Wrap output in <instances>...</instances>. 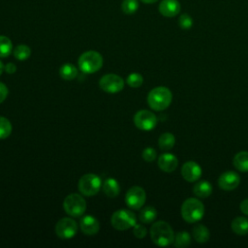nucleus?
Segmentation results:
<instances>
[{
	"instance_id": "f257e3e1",
	"label": "nucleus",
	"mask_w": 248,
	"mask_h": 248,
	"mask_svg": "<svg viewBox=\"0 0 248 248\" xmlns=\"http://www.w3.org/2000/svg\"><path fill=\"white\" fill-rule=\"evenodd\" d=\"M150 237L157 246L165 247L173 243L174 232L169 223L157 221L150 228Z\"/></svg>"
},
{
	"instance_id": "f03ea898",
	"label": "nucleus",
	"mask_w": 248,
	"mask_h": 248,
	"mask_svg": "<svg viewBox=\"0 0 248 248\" xmlns=\"http://www.w3.org/2000/svg\"><path fill=\"white\" fill-rule=\"evenodd\" d=\"M172 101L171 91L165 86H158L150 90L147 95V104L150 108L161 111L166 109Z\"/></svg>"
},
{
	"instance_id": "7ed1b4c3",
	"label": "nucleus",
	"mask_w": 248,
	"mask_h": 248,
	"mask_svg": "<svg viewBox=\"0 0 248 248\" xmlns=\"http://www.w3.org/2000/svg\"><path fill=\"white\" fill-rule=\"evenodd\" d=\"M204 214L203 203L196 198L186 199L181 205V216L187 223H196L200 221Z\"/></svg>"
},
{
	"instance_id": "20e7f679",
	"label": "nucleus",
	"mask_w": 248,
	"mask_h": 248,
	"mask_svg": "<svg viewBox=\"0 0 248 248\" xmlns=\"http://www.w3.org/2000/svg\"><path fill=\"white\" fill-rule=\"evenodd\" d=\"M78 68L84 74H94L103 66L102 55L95 50L83 52L78 58Z\"/></svg>"
},
{
	"instance_id": "39448f33",
	"label": "nucleus",
	"mask_w": 248,
	"mask_h": 248,
	"mask_svg": "<svg viewBox=\"0 0 248 248\" xmlns=\"http://www.w3.org/2000/svg\"><path fill=\"white\" fill-rule=\"evenodd\" d=\"M110 224L117 231H126L137 224V217L131 210L122 208L111 215Z\"/></svg>"
},
{
	"instance_id": "423d86ee",
	"label": "nucleus",
	"mask_w": 248,
	"mask_h": 248,
	"mask_svg": "<svg viewBox=\"0 0 248 248\" xmlns=\"http://www.w3.org/2000/svg\"><path fill=\"white\" fill-rule=\"evenodd\" d=\"M63 208L71 217H80L86 210V202L79 194H70L64 199Z\"/></svg>"
},
{
	"instance_id": "0eeeda50",
	"label": "nucleus",
	"mask_w": 248,
	"mask_h": 248,
	"mask_svg": "<svg viewBox=\"0 0 248 248\" xmlns=\"http://www.w3.org/2000/svg\"><path fill=\"white\" fill-rule=\"evenodd\" d=\"M78 188L81 195L86 197H92L98 194V192L102 188V180L97 174L86 173L79 178Z\"/></svg>"
},
{
	"instance_id": "6e6552de",
	"label": "nucleus",
	"mask_w": 248,
	"mask_h": 248,
	"mask_svg": "<svg viewBox=\"0 0 248 248\" xmlns=\"http://www.w3.org/2000/svg\"><path fill=\"white\" fill-rule=\"evenodd\" d=\"M78 232L77 222L70 217H64L60 219L55 225V233L62 239H70L74 237Z\"/></svg>"
},
{
	"instance_id": "1a4fd4ad",
	"label": "nucleus",
	"mask_w": 248,
	"mask_h": 248,
	"mask_svg": "<svg viewBox=\"0 0 248 248\" xmlns=\"http://www.w3.org/2000/svg\"><path fill=\"white\" fill-rule=\"evenodd\" d=\"M99 85L103 91L109 94H115L123 89L124 80L118 75L107 74L101 78Z\"/></svg>"
},
{
	"instance_id": "9d476101",
	"label": "nucleus",
	"mask_w": 248,
	"mask_h": 248,
	"mask_svg": "<svg viewBox=\"0 0 248 248\" xmlns=\"http://www.w3.org/2000/svg\"><path fill=\"white\" fill-rule=\"evenodd\" d=\"M134 124L141 131H150L156 127V115L147 109L139 110L134 115Z\"/></svg>"
},
{
	"instance_id": "9b49d317",
	"label": "nucleus",
	"mask_w": 248,
	"mask_h": 248,
	"mask_svg": "<svg viewBox=\"0 0 248 248\" xmlns=\"http://www.w3.org/2000/svg\"><path fill=\"white\" fill-rule=\"evenodd\" d=\"M146 200L145 191L140 186L131 187L125 195V202L132 209H140Z\"/></svg>"
},
{
	"instance_id": "f8f14e48",
	"label": "nucleus",
	"mask_w": 248,
	"mask_h": 248,
	"mask_svg": "<svg viewBox=\"0 0 248 248\" xmlns=\"http://www.w3.org/2000/svg\"><path fill=\"white\" fill-rule=\"evenodd\" d=\"M240 183V177L238 173L232 170H227L223 172L218 178V186L225 191H232Z\"/></svg>"
},
{
	"instance_id": "ddd939ff",
	"label": "nucleus",
	"mask_w": 248,
	"mask_h": 248,
	"mask_svg": "<svg viewBox=\"0 0 248 248\" xmlns=\"http://www.w3.org/2000/svg\"><path fill=\"white\" fill-rule=\"evenodd\" d=\"M181 175L188 182H195L202 176V168L194 161H188L181 167Z\"/></svg>"
},
{
	"instance_id": "4468645a",
	"label": "nucleus",
	"mask_w": 248,
	"mask_h": 248,
	"mask_svg": "<svg viewBox=\"0 0 248 248\" xmlns=\"http://www.w3.org/2000/svg\"><path fill=\"white\" fill-rule=\"evenodd\" d=\"M81 232L86 235H94L100 230L99 221L92 215H84L79 221Z\"/></svg>"
},
{
	"instance_id": "2eb2a0df",
	"label": "nucleus",
	"mask_w": 248,
	"mask_h": 248,
	"mask_svg": "<svg viewBox=\"0 0 248 248\" xmlns=\"http://www.w3.org/2000/svg\"><path fill=\"white\" fill-rule=\"evenodd\" d=\"M180 3L177 0H162L159 4V13L166 17H173L180 12Z\"/></svg>"
},
{
	"instance_id": "dca6fc26",
	"label": "nucleus",
	"mask_w": 248,
	"mask_h": 248,
	"mask_svg": "<svg viewBox=\"0 0 248 248\" xmlns=\"http://www.w3.org/2000/svg\"><path fill=\"white\" fill-rule=\"evenodd\" d=\"M178 166V159L171 153L161 154L158 158V167L165 172H172Z\"/></svg>"
},
{
	"instance_id": "f3484780",
	"label": "nucleus",
	"mask_w": 248,
	"mask_h": 248,
	"mask_svg": "<svg viewBox=\"0 0 248 248\" xmlns=\"http://www.w3.org/2000/svg\"><path fill=\"white\" fill-rule=\"evenodd\" d=\"M102 189H103V192L105 193V195L109 198L117 197L120 192V186H119L118 181L112 177L107 178L102 183Z\"/></svg>"
},
{
	"instance_id": "a211bd4d",
	"label": "nucleus",
	"mask_w": 248,
	"mask_h": 248,
	"mask_svg": "<svg viewBox=\"0 0 248 248\" xmlns=\"http://www.w3.org/2000/svg\"><path fill=\"white\" fill-rule=\"evenodd\" d=\"M193 193L196 197L201 199L208 198L212 193V185L206 180L199 181L194 185Z\"/></svg>"
},
{
	"instance_id": "6ab92c4d",
	"label": "nucleus",
	"mask_w": 248,
	"mask_h": 248,
	"mask_svg": "<svg viewBox=\"0 0 248 248\" xmlns=\"http://www.w3.org/2000/svg\"><path fill=\"white\" fill-rule=\"evenodd\" d=\"M231 228L235 234L245 235L248 233V219L246 217L237 216L232 221Z\"/></svg>"
},
{
	"instance_id": "aec40b11",
	"label": "nucleus",
	"mask_w": 248,
	"mask_h": 248,
	"mask_svg": "<svg viewBox=\"0 0 248 248\" xmlns=\"http://www.w3.org/2000/svg\"><path fill=\"white\" fill-rule=\"evenodd\" d=\"M232 165L237 170L241 172H247L248 171V151H240L236 153L232 158Z\"/></svg>"
},
{
	"instance_id": "412c9836",
	"label": "nucleus",
	"mask_w": 248,
	"mask_h": 248,
	"mask_svg": "<svg viewBox=\"0 0 248 248\" xmlns=\"http://www.w3.org/2000/svg\"><path fill=\"white\" fill-rule=\"evenodd\" d=\"M193 236L194 239L198 242V243H205L208 241L210 233H209V230L202 224H197L196 226H194L193 230Z\"/></svg>"
},
{
	"instance_id": "4be33fe9",
	"label": "nucleus",
	"mask_w": 248,
	"mask_h": 248,
	"mask_svg": "<svg viewBox=\"0 0 248 248\" xmlns=\"http://www.w3.org/2000/svg\"><path fill=\"white\" fill-rule=\"evenodd\" d=\"M157 217V210L154 206L148 205L140 209L139 214V219L143 224H149L152 223Z\"/></svg>"
},
{
	"instance_id": "5701e85b",
	"label": "nucleus",
	"mask_w": 248,
	"mask_h": 248,
	"mask_svg": "<svg viewBox=\"0 0 248 248\" xmlns=\"http://www.w3.org/2000/svg\"><path fill=\"white\" fill-rule=\"evenodd\" d=\"M59 75L65 80H73L78 76V69L73 64L66 63L60 67Z\"/></svg>"
},
{
	"instance_id": "b1692460",
	"label": "nucleus",
	"mask_w": 248,
	"mask_h": 248,
	"mask_svg": "<svg viewBox=\"0 0 248 248\" xmlns=\"http://www.w3.org/2000/svg\"><path fill=\"white\" fill-rule=\"evenodd\" d=\"M175 143V138L171 133L166 132L159 137L158 145L162 150H170Z\"/></svg>"
},
{
	"instance_id": "393cba45",
	"label": "nucleus",
	"mask_w": 248,
	"mask_h": 248,
	"mask_svg": "<svg viewBox=\"0 0 248 248\" xmlns=\"http://www.w3.org/2000/svg\"><path fill=\"white\" fill-rule=\"evenodd\" d=\"M191 243V235L185 232H179L176 234H174V240H173V244L175 247L177 248H184L189 246Z\"/></svg>"
},
{
	"instance_id": "a878e982",
	"label": "nucleus",
	"mask_w": 248,
	"mask_h": 248,
	"mask_svg": "<svg viewBox=\"0 0 248 248\" xmlns=\"http://www.w3.org/2000/svg\"><path fill=\"white\" fill-rule=\"evenodd\" d=\"M13 50V43L12 41L4 35H0V57L5 58L8 57Z\"/></svg>"
},
{
	"instance_id": "bb28decb",
	"label": "nucleus",
	"mask_w": 248,
	"mask_h": 248,
	"mask_svg": "<svg viewBox=\"0 0 248 248\" xmlns=\"http://www.w3.org/2000/svg\"><path fill=\"white\" fill-rule=\"evenodd\" d=\"M13 54L16 60L24 61L27 58H29L31 54V49L26 45H18L16 46V48L13 50Z\"/></svg>"
},
{
	"instance_id": "cd10ccee",
	"label": "nucleus",
	"mask_w": 248,
	"mask_h": 248,
	"mask_svg": "<svg viewBox=\"0 0 248 248\" xmlns=\"http://www.w3.org/2000/svg\"><path fill=\"white\" fill-rule=\"evenodd\" d=\"M13 127L10 120L4 116H0V140L7 139L12 133Z\"/></svg>"
},
{
	"instance_id": "c85d7f7f",
	"label": "nucleus",
	"mask_w": 248,
	"mask_h": 248,
	"mask_svg": "<svg viewBox=\"0 0 248 248\" xmlns=\"http://www.w3.org/2000/svg\"><path fill=\"white\" fill-rule=\"evenodd\" d=\"M139 9L138 0H123L121 4V10L126 15H133Z\"/></svg>"
},
{
	"instance_id": "c756f323",
	"label": "nucleus",
	"mask_w": 248,
	"mask_h": 248,
	"mask_svg": "<svg viewBox=\"0 0 248 248\" xmlns=\"http://www.w3.org/2000/svg\"><path fill=\"white\" fill-rule=\"evenodd\" d=\"M126 82L130 87L133 88H138L140 86H141V84L143 83V78L140 74L139 73H132L130 74L127 78H126Z\"/></svg>"
},
{
	"instance_id": "7c9ffc66",
	"label": "nucleus",
	"mask_w": 248,
	"mask_h": 248,
	"mask_svg": "<svg viewBox=\"0 0 248 248\" xmlns=\"http://www.w3.org/2000/svg\"><path fill=\"white\" fill-rule=\"evenodd\" d=\"M178 24L180 28L188 30L193 26V18L188 14H182L178 18Z\"/></svg>"
},
{
	"instance_id": "2f4dec72",
	"label": "nucleus",
	"mask_w": 248,
	"mask_h": 248,
	"mask_svg": "<svg viewBox=\"0 0 248 248\" xmlns=\"http://www.w3.org/2000/svg\"><path fill=\"white\" fill-rule=\"evenodd\" d=\"M141 156H142V159L145 161V162H153L156 157H157V152L154 148L152 147H146L143 149L142 153H141Z\"/></svg>"
},
{
	"instance_id": "473e14b6",
	"label": "nucleus",
	"mask_w": 248,
	"mask_h": 248,
	"mask_svg": "<svg viewBox=\"0 0 248 248\" xmlns=\"http://www.w3.org/2000/svg\"><path fill=\"white\" fill-rule=\"evenodd\" d=\"M133 233L138 238H143L146 235V233H147V230H146V228L143 225L136 224L133 227Z\"/></svg>"
},
{
	"instance_id": "72a5a7b5",
	"label": "nucleus",
	"mask_w": 248,
	"mask_h": 248,
	"mask_svg": "<svg viewBox=\"0 0 248 248\" xmlns=\"http://www.w3.org/2000/svg\"><path fill=\"white\" fill-rule=\"evenodd\" d=\"M8 93H9V90L6 84L3 82H0V104L6 100Z\"/></svg>"
},
{
	"instance_id": "f704fd0d",
	"label": "nucleus",
	"mask_w": 248,
	"mask_h": 248,
	"mask_svg": "<svg viewBox=\"0 0 248 248\" xmlns=\"http://www.w3.org/2000/svg\"><path fill=\"white\" fill-rule=\"evenodd\" d=\"M4 70L6 73L8 74H14L16 73V66L14 64V63H7L5 66H4Z\"/></svg>"
},
{
	"instance_id": "c9c22d12",
	"label": "nucleus",
	"mask_w": 248,
	"mask_h": 248,
	"mask_svg": "<svg viewBox=\"0 0 248 248\" xmlns=\"http://www.w3.org/2000/svg\"><path fill=\"white\" fill-rule=\"evenodd\" d=\"M239 208L243 214L248 216V199H245L240 202Z\"/></svg>"
},
{
	"instance_id": "e433bc0d",
	"label": "nucleus",
	"mask_w": 248,
	"mask_h": 248,
	"mask_svg": "<svg viewBox=\"0 0 248 248\" xmlns=\"http://www.w3.org/2000/svg\"><path fill=\"white\" fill-rule=\"evenodd\" d=\"M140 1L143 2V3H145V4H152V3L157 2L158 0H140Z\"/></svg>"
},
{
	"instance_id": "4c0bfd02",
	"label": "nucleus",
	"mask_w": 248,
	"mask_h": 248,
	"mask_svg": "<svg viewBox=\"0 0 248 248\" xmlns=\"http://www.w3.org/2000/svg\"><path fill=\"white\" fill-rule=\"evenodd\" d=\"M3 71H4V65H3V63H2L1 60H0V76L2 75Z\"/></svg>"
}]
</instances>
